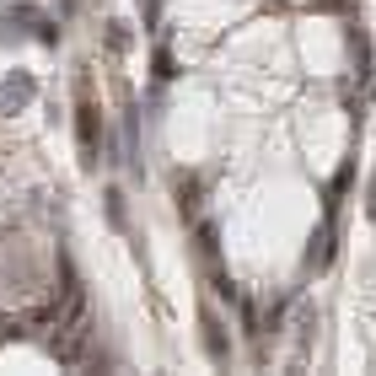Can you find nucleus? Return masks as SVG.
Here are the masks:
<instances>
[{
	"label": "nucleus",
	"mask_w": 376,
	"mask_h": 376,
	"mask_svg": "<svg viewBox=\"0 0 376 376\" xmlns=\"http://www.w3.org/2000/svg\"><path fill=\"white\" fill-rule=\"evenodd\" d=\"M81 156H86V167L97 161V108L86 102V92H81Z\"/></svg>",
	"instance_id": "nucleus-1"
},
{
	"label": "nucleus",
	"mask_w": 376,
	"mask_h": 376,
	"mask_svg": "<svg viewBox=\"0 0 376 376\" xmlns=\"http://www.w3.org/2000/svg\"><path fill=\"white\" fill-rule=\"evenodd\" d=\"M22 102H33V81H27V75L0 86V108H22Z\"/></svg>",
	"instance_id": "nucleus-2"
}]
</instances>
